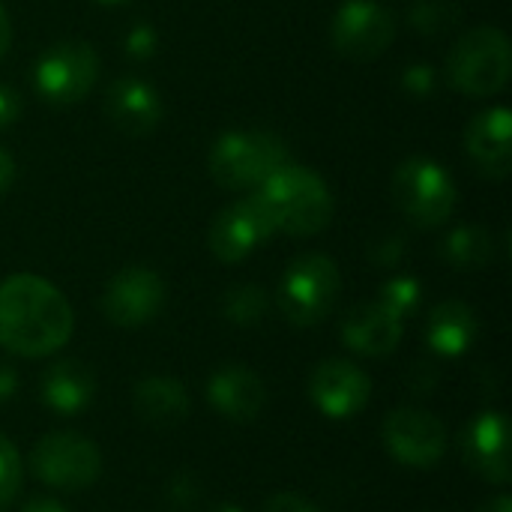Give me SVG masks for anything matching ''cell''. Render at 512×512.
I'll return each instance as SVG.
<instances>
[{
    "mask_svg": "<svg viewBox=\"0 0 512 512\" xmlns=\"http://www.w3.org/2000/svg\"><path fill=\"white\" fill-rule=\"evenodd\" d=\"M264 512H321L312 501H306L303 495L297 492H279L273 495L267 504H264Z\"/></svg>",
    "mask_w": 512,
    "mask_h": 512,
    "instance_id": "obj_28",
    "label": "cell"
},
{
    "mask_svg": "<svg viewBox=\"0 0 512 512\" xmlns=\"http://www.w3.org/2000/svg\"><path fill=\"white\" fill-rule=\"evenodd\" d=\"M270 309V297L258 285H237L222 297V312L237 327H255Z\"/></svg>",
    "mask_w": 512,
    "mask_h": 512,
    "instance_id": "obj_23",
    "label": "cell"
},
{
    "mask_svg": "<svg viewBox=\"0 0 512 512\" xmlns=\"http://www.w3.org/2000/svg\"><path fill=\"white\" fill-rule=\"evenodd\" d=\"M435 384H438V375H435L432 366H414V372H411V387H414L417 393H432Z\"/></svg>",
    "mask_w": 512,
    "mask_h": 512,
    "instance_id": "obj_32",
    "label": "cell"
},
{
    "mask_svg": "<svg viewBox=\"0 0 512 512\" xmlns=\"http://www.w3.org/2000/svg\"><path fill=\"white\" fill-rule=\"evenodd\" d=\"M18 393V372L6 363H0V405L3 402H12Z\"/></svg>",
    "mask_w": 512,
    "mask_h": 512,
    "instance_id": "obj_33",
    "label": "cell"
},
{
    "mask_svg": "<svg viewBox=\"0 0 512 512\" xmlns=\"http://www.w3.org/2000/svg\"><path fill=\"white\" fill-rule=\"evenodd\" d=\"M339 291L342 276L336 261L321 252H309L288 264L276 291V303L294 327H315L333 312Z\"/></svg>",
    "mask_w": 512,
    "mask_h": 512,
    "instance_id": "obj_5",
    "label": "cell"
},
{
    "mask_svg": "<svg viewBox=\"0 0 512 512\" xmlns=\"http://www.w3.org/2000/svg\"><path fill=\"white\" fill-rule=\"evenodd\" d=\"M453 15H456V9L450 6V0H423V3L411 12L414 27H420L423 33H438V30L450 27Z\"/></svg>",
    "mask_w": 512,
    "mask_h": 512,
    "instance_id": "obj_26",
    "label": "cell"
},
{
    "mask_svg": "<svg viewBox=\"0 0 512 512\" xmlns=\"http://www.w3.org/2000/svg\"><path fill=\"white\" fill-rule=\"evenodd\" d=\"M30 471L57 492H81L99 480L102 453L81 432H51L33 447Z\"/></svg>",
    "mask_w": 512,
    "mask_h": 512,
    "instance_id": "obj_7",
    "label": "cell"
},
{
    "mask_svg": "<svg viewBox=\"0 0 512 512\" xmlns=\"http://www.w3.org/2000/svg\"><path fill=\"white\" fill-rule=\"evenodd\" d=\"M381 441L405 468H432L447 453V426L423 408H396L384 417Z\"/></svg>",
    "mask_w": 512,
    "mask_h": 512,
    "instance_id": "obj_9",
    "label": "cell"
},
{
    "mask_svg": "<svg viewBox=\"0 0 512 512\" xmlns=\"http://www.w3.org/2000/svg\"><path fill=\"white\" fill-rule=\"evenodd\" d=\"M402 336L405 321L378 300L354 306L342 324V342L360 357H387L399 348Z\"/></svg>",
    "mask_w": 512,
    "mask_h": 512,
    "instance_id": "obj_17",
    "label": "cell"
},
{
    "mask_svg": "<svg viewBox=\"0 0 512 512\" xmlns=\"http://www.w3.org/2000/svg\"><path fill=\"white\" fill-rule=\"evenodd\" d=\"M512 72L510 39L498 27H474L468 30L447 57L450 84L474 99L495 96L507 87Z\"/></svg>",
    "mask_w": 512,
    "mask_h": 512,
    "instance_id": "obj_4",
    "label": "cell"
},
{
    "mask_svg": "<svg viewBox=\"0 0 512 512\" xmlns=\"http://www.w3.org/2000/svg\"><path fill=\"white\" fill-rule=\"evenodd\" d=\"M105 117L126 135H147L159 126L162 102L156 90L141 78H117L105 93Z\"/></svg>",
    "mask_w": 512,
    "mask_h": 512,
    "instance_id": "obj_18",
    "label": "cell"
},
{
    "mask_svg": "<svg viewBox=\"0 0 512 512\" xmlns=\"http://www.w3.org/2000/svg\"><path fill=\"white\" fill-rule=\"evenodd\" d=\"M12 180H15V162L6 150H0V195L12 186Z\"/></svg>",
    "mask_w": 512,
    "mask_h": 512,
    "instance_id": "obj_35",
    "label": "cell"
},
{
    "mask_svg": "<svg viewBox=\"0 0 512 512\" xmlns=\"http://www.w3.org/2000/svg\"><path fill=\"white\" fill-rule=\"evenodd\" d=\"M42 402L63 417L81 414L96 396V375L81 360H57L39 381Z\"/></svg>",
    "mask_w": 512,
    "mask_h": 512,
    "instance_id": "obj_19",
    "label": "cell"
},
{
    "mask_svg": "<svg viewBox=\"0 0 512 512\" xmlns=\"http://www.w3.org/2000/svg\"><path fill=\"white\" fill-rule=\"evenodd\" d=\"M207 402L231 423H252L264 411L267 387L249 366L225 363L207 381Z\"/></svg>",
    "mask_w": 512,
    "mask_h": 512,
    "instance_id": "obj_15",
    "label": "cell"
},
{
    "mask_svg": "<svg viewBox=\"0 0 512 512\" xmlns=\"http://www.w3.org/2000/svg\"><path fill=\"white\" fill-rule=\"evenodd\" d=\"M512 117L504 105L477 114L465 129V150L471 162L492 180H504L512 168Z\"/></svg>",
    "mask_w": 512,
    "mask_h": 512,
    "instance_id": "obj_16",
    "label": "cell"
},
{
    "mask_svg": "<svg viewBox=\"0 0 512 512\" xmlns=\"http://www.w3.org/2000/svg\"><path fill=\"white\" fill-rule=\"evenodd\" d=\"M201 498V486L192 474H177L171 477L168 483V501L177 507V510H192Z\"/></svg>",
    "mask_w": 512,
    "mask_h": 512,
    "instance_id": "obj_27",
    "label": "cell"
},
{
    "mask_svg": "<svg viewBox=\"0 0 512 512\" xmlns=\"http://www.w3.org/2000/svg\"><path fill=\"white\" fill-rule=\"evenodd\" d=\"M282 165H288V147L264 129L225 132L210 150V177L231 192L261 186Z\"/></svg>",
    "mask_w": 512,
    "mask_h": 512,
    "instance_id": "obj_3",
    "label": "cell"
},
{
    "mask_svg": "<svg viewBox=\"0 0 512 512\" xmlns=\"http://www.w3.org/2000/svg\"><path fill=\"white\" fill-rule=\"evenodd\" d=\"M126 51L129 54H135V57H150L153 51H156V33L150 30V27H135V30H129V36H126Z\"/></svg>",
    "mask_w": 512,
    "mask_h": 512,
    "instance_id": "obj_29",
    "label": "cell"
},
{
    "mask_svg": "<svg viewBox=\"0 0 512 512\" xmlns=\"http://www.w3.org/2000/svg\"><path fill=\"white\" fill-rule=\"evenodd\" d=\"M333 45L351 60H375L396 36L393 12L378 0H348L339 6L333 27Z\"/></svg>",
    "mask_w": 512,
    "mask_h": 512,
    "instance_id": "obj_10",
    "label": "cell"
},
{
    "mask_svg": "<svg viewBox=\"0 0 512 512\" xmlns=\"http://www.w3.org/2000/svg\"><path fill=\"white\" fill-rule=\"evenodd\" d=\"M477 333H480V324H477L474 309L465 306L462 300H447L432 309L426 342L438 357L456 360L471 351V345L477 342Z\"/></svg>",
    "mask_w": 512,
    "mask_h": 512,
    "instance_id": "obj_21",
    "label": "cell"
},
{
    "mask_svg": "<svg viewBox=\"0 0 512 512\" xmlns=\"http://www.w3.org/2000/svg\"><path fill=\"white\" fill-rule=\"evenodd\" d=\"M393 201L414 225L438 228L453 216L456 183L438 162L414 156L393 174Z\"/></svg>",
    "mask_w": 512,
    "mask_h": 512,
    "instance_id": "obj_6",
    "label": "cell"
},
{
    "mask_svg": "<svg viewBox=\"0 0 512 512\" xmlns=\"http://www.w3.org/2000/svg\"><path fill=\"white\" fill-rule=\"evenodd\" d=\"M459 450L462 462L486 483L507 486L512 480L510 459V420L501 411H483L477 414L462 432H459Z\"/></svg>",
    "mask_w": 512,
    "mask_h": 512,
    "instance_id": "obj_11",
    "label": "cell"
},
{
    "mask_svg": "<svg viewBox=\"0 0 512 512\" xmlns=\"http://www.w3.org/2000/svg\"><path fill=\"white\" fill-rule=\"evenodd\" d=\"M96 75H99V57H96L93 45L66 39V42L51 45L39 57V63L33 69V84L45 102L72 105L93 90Z\"/></svg>",
    "mask_w": 512,
    "mask_h": 512,
    "instance_id": "obj_8",
    "label": "cell"
},
{
    "mask_svg": "<svg viewBox=\"0 0 512 512\" xmlns=\"http://www.w3.org/2000/svg\"><path fill=\"white\" fill-rule=\"evenodd\" d=\"M432 84H435V75H432L429 66H411V69H405V90H411L417 96H426L432 90Z\"/></svg>",
    "mask_w": 512,
    "mask_h": 512,
    "instance_id": "obj_30",
    "label": "cell"
},
{
    "mask_svg": "<svg viewBox=\"0 0 512 512\" xmlns=\"http://www.w3.org/2000/svg\"><path fill=\"white\" fill-rule=\"evenodd\" d=\"M72 306L48 279L15 273L0 282V345L27 360L57 354L72 336Z\"/></svg>",
    "mask_w": 512,
    "mask_h": 512,
    "instance_id": "obj_1",
    "label": "cell"
},
{
    "mask_svg": "<svg viewBox=\"0 0 512 512\" xmlns=\"http://www.w3.org/2000/svg\"><path fill=\"white\" fill-rule=\"evenodd\" d=\"M96 3H108V6H117V3H126V0H96Z\"/></svg>",
    "mask_w": 512,
    "mask_h": 512,
    "instance_id": "obj_39",
    "label": "cell"
},
{
    "mask_svg": "<svg viewBox=\"0 0 512 512\" xmlns=\"http://www.w3.org/2000/svg\"><path fill=\"white\" fill-rule=\"evenodd\" d=\"M21 512H69L57 498H33V501H27Z\"/></svg>",
    "mask_w": 512,
    "mask_h": 512,
    "instance_id": "obj_34",
    "label": "cell"
},
{
    "mask_svg": "<svg viewBox=\"0 0 512 512\" xmlns=\"http://www.w3.org/2000/svg\"><path fill=\"white\" fill-rule=\"evenodd\" d=\"M420 297H423V291H420V282L414 276H396L381 288L378 303H384L393 315L408 321L420 309Z\"/></svg>",
    "mask_w": 512,
    "mask_h": 512,
    "instance_id": "obj_24",
    "label": "cell"
},
{
    "mask_svg": "<svg viewBox=\"0 0 512 512\" xmlns=\"http://www.w3.org/2000/svg\"><path fill=\"white\" fill-rule=\"evenodd\" d=\"M477 512H512V501H510V495H495V498H489L486 504H480L477 507Z\"/></svg>",
    "mask_w": 512,
    "mask_h": 512,
    "instance_id": "obj_36",
    "label": "cell"
},
{
    "mask_svg": "<svg viewBox=\"0 0 512 512\" xmlns=\"http://www.w3.org/2000/svg\"><path fill=\"white\" fill-rule=\"evenodd\" d=\"M270 234H273V222H270L264 204L258 201V195H249V198L234 201L213 219L207 243H210V252L216 255V261L237 264V261L249 258L261 243H267Z\"/></svg>",
    "mask_w": 512,
    "mask_h": 512,
    "instance_id": "obj_13",
    "label": "cell"
},
{
    "mask_svg": "<svg viewBox=\"0 0 512 512\" xmlns=\"http://www.w3.org/2000/svg\"><path fill=\"white\" fill-rule=\"evenodd\" d=\"M255 195L264 204L273 231L291 237H312L333 219V195L327 183L303 165H282L258 186Z\"/></svg>",
    "mask_w": 512,
    "mask_h": 512,
    "instance_id": "obj_2",
    "label": "cell"
},
{
    "mask_svg": "<svg viewBox=\"0 0 512 512\" xmlns=\"http://www.w3.org/2000/svg\"><path fill=\"white\" fill-rule=\"evenodd\" d=\"M9 42H12V27H9V15H6L3 6H0V60H3Z\"/></svg>",
    "mask_w": 512,
    "mask_h": 512,
    "instance_id": "obj_37",
    "label": "cell"
},
{
    "mask_svg": "<svg viewBox=\"0 0 512 512\" xmlns=\"http://www.w3.org/2000/svg\"><path fill=\"white\" fill-rule=\"evenodd\" d=\"M21 483H24L21 456H18L15 444H12L9 438L0 435V512L6 510V507L18 498Z\"/></svg>",
    "mask_w": 512,
    "mask_h": 512,
    "instance_id": "obj_25",
    "label": "cell"
},
{
    "mask_svg": "<svg viewBox=\"0 0 512 512\" xmlns=\"http://www.w3.org/2000/svg\"><path fill=\"white\" fill-rule=\"evenodd\" d=\"M21 114V96L12 90V87H3L0 84V129L12 126Z\"/></svg>",
    "mask_w": 512,
    "mask_h": 512,
    "instance_id": "obj_31",
    "label": "cell"
},
{
    "mask_svg": "<svg viewBox=\"0 0 512 512\" xmlns=\"http://www.w3.org/2000/svg\"><path fill=\"white\" fill-rule=\"evenodd\" d=\"M165 306V282L147 267H126L105 285L102 312L114 327H144Z\"/></svg>",
    "mask_w": 512,
    "mask_h": 512,
    "instance_id": "obj_12",
    "label": "cell"
},
{
    "mask_svg": "<svg viewBox=\"0 0 512 512\" xmlns=\"http://www.w3.org/2000/svg\"><path fill=\"white\" fill-rule=\"evenodd\" d=\"M444 258L453 267L462 270H474V267H486L495 255V240L486 228L468 225V228H456L447 240H444Z\"/></svg>",
    "mask_w": 512,
    "mask_h": 512,
    "instance_id": "obj_22",
    "label": "cell"
},
{
    "mask_svg": "<svg viewBox=\"0 0 512 512\" xmlns=\"http://www.w3.org/2000/svg\"><path fill=\"white\" fill-rule=\"evenodd\" d=\"M132 408H135L138 420H144L147 426L171 429L189 417L192 402L180 381L165 378V375H150V378L138 381V387L132 393Z\"/></svg>",
    "mask_w": 512,
    "mask_h": 512,
    "instance_id": "obj_20",
    "label": "cell"
},
{
    "mask_svg": "<svg viewBox=\"0 0 512 512\" xmlns=\"http://www.w3.org/2000/svg\"><path fill=\"white\" fill-rule=\"evenodd\" d=\"M312 405L330 420L357 417L372 399V378L348 360H324L309 378Z\"/></svg>",
    "mask_w": 512,
    "mask_h": 512,
    "instance_id": "obj_14",
    "label": "cell"
},
{
    "mask_svg": "<svg viewBox=\"0 0 512 512\" xmlns=\"http://www.w3.org/2000/svg\"><path fill=\"white\" fill-rule=\"evenodd\" d=\"M207 512H243V507H237V504H219V507H213V510Z\"/></svg>",
    "mask_w": 512,
    "mask_h": 512,
    "instance_id": "obj_38",
    "label": "cell"
}]
</instances>
